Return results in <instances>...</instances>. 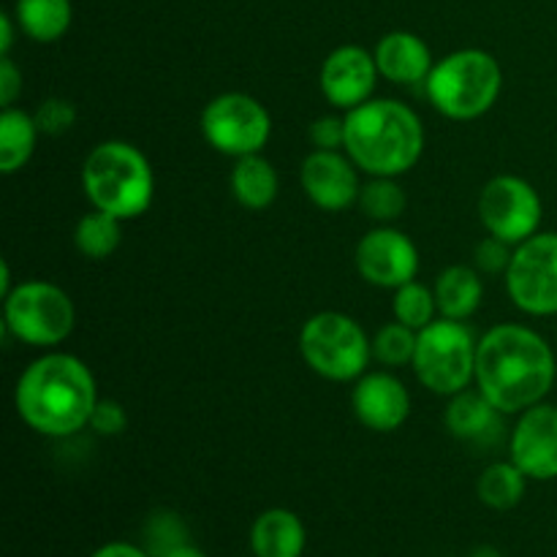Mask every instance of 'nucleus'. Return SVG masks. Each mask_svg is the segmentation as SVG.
I'll return each instance as SVG.
<instances>
[{
	"label": "nucleus",
	"instance_id": "nucleus-6",
	"mask_svg": "<svg viewBox=\"0 0 557 557\" xmlns=\"http://www.w3.org/2000/svg\"><path fill=\"white\" fill-rule=\"evenodd\" d=\"M299 354L315 375L348 384L368 373L373 341L354 315L341 310H321L302 324Z\"/></svg>",
	"mask_w": 557,
	"mask_h": 557
},
{
	"label": "nucleus",
	"instance_id": "nucleus-3",
	"mask_svg": "<svg viewBox=\"0 0 557 557\" xmlns=\"http://www.w3.org/2000/svg\"><path fill=\"white\" fill-rule=\"evenodd\" d=\"M424 152L422 117L395 98H370L346 112V156L370 177H400Z\"/></svg>",
	"mask_w": 557,
	"mask_h": 557
},
{
	"label": "nucleus",
	"instance_id": "nucleus-30",
	"mask_svg": "<svg viewBox=\"0 0 557 557\" xmlns=\"http://www.w3.org/2000/svg\"><path fill=\"white\" fill-rule=\"evenodd\" d=\"M33 117H36L38 131H41L44 136H63L76 125V107L69 98L52 96L44 98V101L38 103Z\"/></svg>",
	"mask_w": 557,
	"mask_h": 557
},
{
	"label": "nucleus",
	"instance_id": "nucleus-10",
	"mask_svg": "<svg viewBox=\"0 0 557 557\" xmlns=\"http://www.w3.org/2000/svg\"><path fill=\"white\" fill-rule=\"evenodd\" d=\"M506 292L528 315H557V232H539L520 243L506 270Z\"/></svg>",
	"mask_w": 557,
	"mask_h": 557
},
{
	"label": "nucleus",
	"instance_id": "nucleus-13",
	"mask_svg": "<svg viewBox=\"0 0 557 557\" xmlns=\"http://www.w3.org/2000/svg\"><path fill=\"white\" fill-rule=\"evenodd\" d=\"M509 460L531 482L557 479V406L539 403L517 417L509 435Z\"/></svg>",
	"mask_w": 557,
	"mask_h": 557
},
{
	"label": "nucleus",
	"instance_id": "nucleus-38",
	"mask_svg": "<svg viewBox=\"0 0 557 557\" xmlns=\"http://www.w3.org/2000/svg\"><path fill=\"white\" fill-rule=\"evenodd\" d=\"M11 267H9V261H0V294H3V297H9L11 294Z\"/></svg>",
	"mask_w": 557,
	"mask_h": 557
},
{
	"label": "nucleus",
	"instance_id": "nucleus-7",
	"mask_svg": "<svg viewBox=\"0 0 557 557\" xmlns=\"http://www.w3.org/2000/svg\"><path fill=\"white\" fill-rule=\"evenodd\" d=\"M476 348L479 341L466 321L435 319L419 332L411 368L424 389L455 397L476 384Z\"/></svg>",
	"mask_w": 557,
	"mask_h": 557
},
{
	"label": "nucleus",
	"instance_id": "nucleus-34",
	"mask_svg": "<svg viewBox=\"0 0 557 557\" xmlns=\"http://www.w3.org/2000/svg\"><path fill=\"white\" fill-rule=\"evenodd\" d=\"M22 92V71L16 69L9 54L0 58V107H14Z\"/></svg>",
	"mask_w": 557,
	"mask_h": 557
},
{
	"label": "nucleus",
	"instance_id": "nucleus-19",
	"mask_svg": "<svg viewBox=\"0 0 557 557\" xmlns=\"http://www.w3.org/2000/svg\"><path fill=\"white\" fill-rule=\"evenodd\" d=\"M500 417L504 413L487 400L479 389H466L449 397L444 411V424L451 438L466 444H495L500 435Z\"/></svg>",
	"mask_w": 557,
	"mask_h": 557
},
{
	"label": "nucleus",
	"instance_id": "nucleus-27",
	"mask_svg": "<svg viewBox=\"0 0 557 557\" xmlns=\"http://www.w3.org/2000/svg\"><path fill=\"white\" fill-rule=\"evenodd\" d=\"M392 310H395V321L411 326V330L422 332L430 326L438 313V302H435V288L424 286V283L411 281L406 286L395 288V299H392Z\"/></svg>",
	"mask_w": 557,
	"mask_h": 557
},
{
	"label": "nucleus",
	"instance_id": "nucleus-20",
	"mask_svg": "<svg viewBox=\"0 0 557 557\" xmlns=\"http://www.w3.org/2000/svg\"><path fill=\"white\" fill-rule=\"evenodd\" d=\"M484 283L482 272L473 264H451L435 281V302L441 319L466 321L482 308Z\"/></svg>",
	"mask_w": 557,
	"mask_h": 557
},
{
	"label": "nucleus",
	"instance_id": "nucleus-14",
	"mask_svg": "<svg viewBox=\"0 0 557 557\" xmlns=\"http://www.w3.org/2000/svg\"><path fill=\"white\" fill-rule=\"evenodd\" d=\"M379 65L375 54L359 44H343L326 54L321 65L319 85L326 101L335 109L351 112L359 103L370 101L379 85Z\"/></svg>",
	"mask_w": 557,
	"mask_h": 557
},
{
	"label": "nucleus",
	"instance_id": "nucleus-16",
	"mask_svg": "<svg viewBox=\"0 0 557 557\" xmlns=\"http://www.w3.org/2000/svg\"><path fill=\"white\" fill-rule=\"evenodd\" d=\"M351 408L373 433H395L411 419V392L389 370H370L354 381Z\"/></svg>",
	"mask_w": 557,
	"mask_h": 557
},
{
	"label": "nucleus",
	"instance_id": "nucleus-33",
	"mask_svg": "<svg viewBox=\"0 0 557 557\" xmlns=\"http://www.w3.org/2000/svg\"><path fill=\"white\" fill-rule=\"evenodd\" d=\"M310 141L313 150H346V117L337 114H321L310 125Z\"/></svg>",
	"mask_w": 557,
	"mask_h": 557
},
{
	"label": "nucleus",
	"instance_id": "nucleus-18",
	"mask_svg": "<svg viewBox=\"0 0 557 557\" xmlns=\"http://www.w3.org/2000/svg\"><path fill=\"white\" fill-rule=\"evenodd\" d=\"M308 547V528L292 509L261 511L250 525V553L253 557H302Z\"/></svg>",
	"mask_w": 557,
	"mask_h": 557
},
{
	"label": "nucleus",
	"instance_id": "nucleus-5",
	"mask_svg": "<svg viewBox=\"0 0 557 557\" xmlns=\"http://www.w3.org/2000/svg\"><path fill=\"white\" fill-rule=\"evenodd\" d=\"M504 90V69L487 49H457L435 60L424 92L444 117L476 120L498 103Z\"/></svg>",
	"mask_w": 557,
	"mask_h": 557
},
{
	"label": "nucleus",
	"instance_id": "nucleus-29",
	"mask_svg": "<svg viewBox=\"0 0 557 557\" xmlns=\"http://www.w3.org/2000/svg\"><path fill=\"white\" fill-rule=\"evenodd\" d=\"M185 542H190L188 528H185V522L174 511H156V515H150L145 525V549L152 557H161L163 553Z\"/></svg>",
	"mask_w": 557,
	"mask_h": 557
},
{
	"label": "nucleus",
	"instance_id": "nucleus-22",
	"mask_svg": "<svg viewBox=\"0 0 557 557\" xmlns=\"http://www.w3.org/2000/svg\"><path fill=\"white\" fill-rule=\"evenodd\" d=\"M36 117L25 109L5 107L0 112V172L16 174L20 169L27 166L38 145Z\"/></svg>",
	"mask_w": 557,
	"mask_h": 557
},
{
	"label": "nucleus",
	"instance_id": "nucleus-39",
	"mask_svg": "<svg viewBox=\"0 0 557 557\" xmlns=\"http://www.w3.org/2000/svg\"><path fill=\"white\" fill-rule=\"evenodd\" d=\"M471 557H500V555H498V549H493V547H479Z\"/></svg>",
	"mask_w": 557,
	"mask_h": 557
},
{
	"label": "nucleus",
	"instance_id": "nucleus-23",
	"mask_svg": "<svg viewBox=\"0 0 557 557\" xmlns=\"http://www.w3.org/2000/svg\"><path fill=\"white\" fill-rule=\"evenodd\" d=\"M14 20L27 38L38 44H52L69 33L74 5L71 0H16Z\"/></svg>",
	"mask_w": 557,
	"mask_h": 557
},
{
	"label": "nucleus",
	"instance_id": "nucleus-11",
	"mask_svg": "<svg viewBox=\"0 0 557 557\" xmlns=\"http://www.w3.org/2000/svg\"><path fill=\"white\" fill-rule=\"evenodd\" d=\"M544 201L520 174H498L479 194V221L487 234L509 245H520L539 234Z\"/></svg>",
	"mask_w": 557,
	"mask_h": 557
},
{
	"label": "nucleus",
	"instance_id": "nucleus-12",
	"mask_svg": "<svg viewBox=\"0 0 557 557\" xmlns=\"http://www.w3.org/2000/svg\"><path fill=\"white\" fill-rule=\"evenodd\" d=\"M354 264L364 283L379 288H400L417 281L419 248L395 226H379L364 234L354 250Z\"/></svg>",
	"mask_w": 557,
	"mask_h": 557
},
{
	"label": "nucleus",
	"instance_id": "nucleus-4",
	"mask_svg": "<svg viewBox=\"0 0 557 557\" xmlns=\"http://www.w3.org/2000/svg\"><path fill=\"white\" fill-rule=\"evenodd\" d=\"M82 190L92 210L109 212L125 223L150 210L156 174L139 147L109 139L87 152L82 163Z\"/></svg>",
	"mask_w": 557,
	"mask_h": 557
},
{
	"label": "nucleus",
	"instance_id": "nucleus-28",
	"mask_svg": "<svg viewBox=\"0 0 557 557\" xmlns=\"http://www.w3.org/2000/svg\"><path fill=\"white\" fill-rule=\"evenodd\" d=\"M417 343H419L417 330L400 324V321H389V324H384L379 332H375L373 357L389 370L408 368V364H413Z\"/></svg>",
	"mask_w": 557,
	"mask_h": 557
},
{
	"label": "nucleus",
	"instance_id": "nucleus-24",
	"mask_svg": "<svg viewBox=\"0 0 557 557\" xmlns=\"http://www.w3.org/2000/svg\"><path fill=\"white\" fill-rule=\"evenodd\" d=\"M531 479L520 471L511 460L493 462L482 471L476 482V495L487 509L511 511L522 504Z\"/></svg>",
	"mask_w": 557,
	"mask_h": 557
},
{
	"label": "nucleus",
	"instance_id": "nucleus-1",
	"mask_svg": "<svg viewBox=\"0 0 557 557\" xmlns=\"http://www.w3.org/2000/svg\"><path fill=\"white\" fill-rule=\"evenodd\" d=\"M557 357L547 337L525 324H498L479 337L476 389L504 417H520L547 400Z\"/></svg>",
	"mask_w": 557,
	"mask_h": 557
},
{
	"label": "nucleus",
	"instance_id": "nucleus-25",
	"mask_svg": "<svg viewBox=\"0 0 557 557\" xmlns=\"http://www.w3.org/2000/svg\"><path fill=\"white\" fill-rule=\"evenodd\" d=\"M123 243V221L109 212L90 210L76 221L74 245L85 259L103 261Z\"/></svg>",
	"mask_w": 557,
	"mask_h": 557
},
{
	"label": "nucleus",
	"instance_id": "nucleus-36",
	"mask_svg": "<svg viewBox=\"0 0 557 557\" xmlns=\"http://www.w3.org/2000/svg\"><path fill=\"white\" fill-rule=\"evenodd\" d=\"M16 20L11 14H0V58L3 54H11V47H14L16 36Z\"/></svg>",
	"mask_w": 557,
	"mask_h": 557
},
{
	"label": "nucleus",
	"instance_id": "nucleus-32",
	"mask_svg": "<svg viewBox=\"0 0 557 557\" xmlns=\"http://www.w3.org/2000/svg\"><path fill=\"white\" fill-rule=\"evenodd\" d=\"M87 428L96 435H103V438H117V435H123L125 428H128V413H125L123 403L101 400V397H98Z\"/></svg>",
	"mask_w": 557,
	"mask_h": 557
},
{
	"label": "nucleus",
	"instance_id": "nucleus-15",
	"mask_svg": "<svg viewBox=\"0 0 557 557\" xmlns=\"http://www.w3.org/2000/svg\"><path fill=\"white\" fill-rule=\"evenodd\" d=\"M299 185L305 196L324 212H343L357 205L359 166L346 150H313L299 166Z\"/></svg>",
	"mask_w": 557,
	"mask_h": 557
},
{
	"label": "nucleus",
	"instance_id": "nucleus-8",
	"mask_svg": "<svg viewBox=\"0 0 557 557\" xmlns=\"http://www.w3.org/2000/svg\"><path fill=\"white\" fill-rule=\"evenodd\" d=\"M76 308L65 288L49 281H22L3 297V326L33 348H54L74 332Z\"/></svg>",
	"mask_w": 557,
	"mask_h": 557
},
{
	"label": "nucleus",
	"instance_id": "nucleus-26",
	"mask_svg": "<svg viewBox=\"0 0 557 557\" xmlns=\"http://www.w3.org/2000/svg\"><path fill=\"white\" fill-rule=\"evenodd\" d=\"M357 207L364 218L375 221L379 226H392L406 212L408 196L397 177H370L368 183H362Z\"/></svg>",
	"mask_w": 557,
	"mask_h": 557
},
{
	"label": "nucleus",
	"instance_id": "nucleus-37",
	"mask_svg": "<svg viewBox=\"0 0 557 557\" xmlns=\"http://www.w3.org/2000/svg\"><path fill=\"white\" fill-rule=\"evenodd\" d=\"M161 557H207V555L201 553V549L196 547V544L185 542V544H180V547H174V549H169V553H163Z\"/></svg>",
	"mask_w": 557,
	"mask_h": 557
},
{
	"label": "nucleus",
	"instance_id": "nucleus-21",
	"mask_svg": "<svg viewBox=\"0 0 557 557\" xmlns=\"http://www.w3.org/2000/svg\"><path fill=\"white\" fill-rule=\"evenodd\" d=\"M228 185H232V196L245 210L259 212L275 205L281 177H277V169L272 166V161H267L261 152H253V156L234 161Z\"/></svg>",
	"mask_w": 557,
	"mask_h": 557
},
{
	"label": "nucleus",
	"instance_id": "nucleus-2",
	"mask_svg": "<svg viewBox=\"0 0 557 557\" xmlns=\"http://www.w3.org/2000/svg\"><path fill=\"white\" fill-rule=\"evenodd\" d=\"M98 403L92 370L74 354L49 351L20 375L14 406L22 422L47 438H69L90 424Z\"/></svg>",
	"mask_w": 557,
	"mask_h": 557
},
{
	"label": "nucleus",
	"instance_id": "nucleus-31",
	"mask_svg": "<svg viewBox=\"0 0 557 557\" xmlns=\"http://www.w3.org/2000/svg\"><path fill=\"white\" fill-rule=\"evenodd\" d=\"M511 256H515V245L487 234V237L473 248V267H476L482 275H506V270H509L511 264Z\"/></svg>",
	"mask_w": 557,
	"mask_h": 557
},
{
	"label": "nucleus",
	"instance_id": "nucleus-9",
	"mask_svg": "<svg viewBox=\"0 0 557 557\" xmlns=\"http://www.w3.org/2000/svg\"><path fill=\"white\" fill-rule=\"evenodd\" d=\"M201 134L212 150L237 161L264 150L272 136V117L259 98L248 92H223L201 112Z\"/></svg>",
	"mask_w": 557,
	"mask_h": 557
},
{
	"label": "nucleus",
	"instance_id": "nucleus-35",
	"mask_svg": "<svg viewBox=\"0 0 557 557\" xmlns=\"http://www.w3.org/2000/svg\"><path fill=\"white\" fill-rule=\"evenodd\" d=\"M90 557H152L145 547H136L131 542H109L101 544Z\"/></svg>",
	"mask_w": 557,
	"mask_h": 557
},
{
	"label": "nucleus",
	"instance_id": "nucleus-17",
	"mask_svg": "<svg viewBox=\"0 0 557 557\" xmlns=\"http://www.w3.org/2000/svg\"><path fill=\"white\" fill-rule=\"evenodd\" d=\"M373 54L379 74L395 85H424L435 65L428 41L411 30H392L381 36Z\"/></svg>",
	"mask_w": 557,
	"mask_h": 557
}]
</instances>
